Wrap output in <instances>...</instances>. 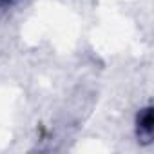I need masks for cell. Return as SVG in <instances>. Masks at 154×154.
Wrapping results in <instances>:
<instances>
[{"mask_svg":"<svg viewBox=\"0 0 154 154\" xmlns=\"http://www.w3.org/2000/svg\"><path fill=\"white\" fill-rule=\"evenodd\" d=\"M154 120H152V109L147 107V109H141L140 114H138V136L143 140V141H150L152 138V132H154V127H152Z\"/></svg>","mask_w":154,"mask_h":154,"instance_id":"6da1fadb","label":"cell"},{"mask_svg":"<svg viewBox=\"0 0 154 154\" xmlns=\"http://www.w3.org/2000/svg\"><path fill=\"white\" fill-rule=\"evenodd\" d=\"M15 0H0V4H13Z\"/></svg>","mask_w":154,"mask_h":154,"instance_id":"7a4b0ae2","label":"cell"}]
</instances>
